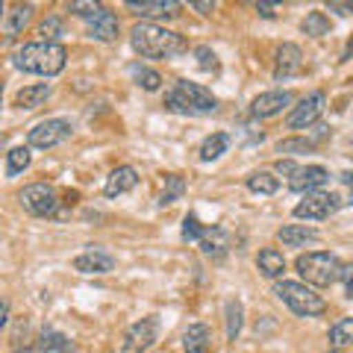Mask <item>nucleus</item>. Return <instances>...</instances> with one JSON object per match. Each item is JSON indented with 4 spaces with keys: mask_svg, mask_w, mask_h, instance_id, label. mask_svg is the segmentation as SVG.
<instances>
[{
    "mask_svg": "<svg viewBox=\"0 0 353 353\" xmlns=\"http://www.w3.org/2000/svg\"><path fill=\"white\" fill-rule=\"evenodd\" d=\"M130 44L145 59H174L185 53V39L180 32L150 24V21H141V24L130 30Z\"/></svg>",
    "mask_w": 353,
    "mask_h": 353,
    "instance_id": "nucleus-1",
    "label": "nucleus"
},
{
    "mask_svg": "<svg viewBox=\"0 0 353 353\" xmlns=\"http://www.w3.org/2000/svg\"><path fill=\"white\" fill-rule=\"evenodd\" d=\"M15 68L27 71V74H41V77H57L65 71V62H68V50L62 48L59 41H30L24 44L15 57Z\"/></svg>",
    "mask_w": 353,
    "mask_h": 353,
    "instance_id": "nucleus-2",
    "label": "nucleus"
},
{
    "mask_svg": "<svg viewBox=\"0 0 353 353\" xmlns=\"http://www.w3.org/2000/svg\"><path fill=\"white\" fill-rule=\"evenodd\" d=\"M165 106L176 115H189V118H201V115H212L218 109L215 94L209 92L201 83H189V80H176L174 88L165 94Z\"/></svg>",
    "mask_w": 353,
    "mask_h": 353,
    "instance_id": "nucleus-3",
    "label": "nucleus"
},
{
    "mask_svg": "<svg viewBox=\"0 0 353 353\" xmlns=\"http://www.w3.org/2000/svg\"><path fill=\"white\" fill-rule=\"evenodd\" d=\"M294 268L303 277V283L312 285V289H330V285L341 277V262H339L336 253H330V250L301 253L294 262Z\"/></svg>",
    "mask_w": 353,
    "mask_h": 353,
    "instance_id": "nucleus-4",
    "label": "nucleus"
},
{
    "mask_svg": "<svg viewBox=\"0 0 353 353\" xmlns=\"http://www.w3.org/2000/svg\"><path fill=\"white\" fill-rule=\"evenodd\" d=\"M274 294L292 309L294 315L301 318H315V315H324L327 312V301L318 294L312 285L306 283H294V280H283L274 285Z\"/></svg>",
    "mask_w": 353,
    "mask_h": 353,
    "instance_id": "nucleus-5",
    "label": "nucleus"
},
{
    "mask_svg": "<svg viewBox=\"0 0 353 353\" xmlns=\"http://www.w3.org/2000/svg\"><path fill=\"white\" fill-rule=\"evenodd\" d=\"M71 130H74V124L68 118H48V121H39V124L30 130L27 141H30V148L50 150V148L62 145V141L71 136Z\"/></svg>",
    "mask_w": 353,
    "mask_h": 353,
    "instance_id": "nucleus-6",
    "label": "nucleus"
},
{
    "mask_svg": "<svg viewBox=\"0 0 353 353\" xmlns=\"http://www.w3.org/2000/svg\"><path fill=\"white\" fill-rule=\"evenodd\" d=\"M18 201L30 215H39V218H50V215H57V209H59L57 189H50V185H44V183L27 185V189L18 194Z\"/></svg>",
    "mask_w": 353,
    "mask_h": 353,
    "instance_id": "nucleus-7",
    "label": "nucleus"
},
{
    "mask_svg": "<svg viewBox=\"0 0 353 353\" xmlns=\"http://www.w3.org/2000/svg\"><path fill=\"white\" fill-rule=\"evenodd\" d=\"M341 206L339 194L333 192H312L303 194V201L294 206V218H306V221H324Z\"/></svg>",
    "mask_w": 353,
    "mask_h": 353,
    "instance_id": "nucleus-8",
    "label": "nucleus"
},
{
    "mask_svg": "<svg viewBox=\"0 0 353 353\" xmlns=\"http://www.w3.org/2000/svg\"><path fill=\"white\" fill-rule=\"evenodd\" d=\"M159 336V321L157 318H141L130 330L124 341H121V353H148L153 347V341Z\"/></svg>",
    "mask_w": 353,
    "mask_h": 353,
    "instance_id": "nucleus-9",
    "label": "nucleus"
},
{
    "mask_svg": "<svg viewBox=\"0 0 353 353\" xmlns=\"http://www.w3.org/2000/svg\"><path fill=\"white\" fill-rule=\"evenodd\" d=\"M324 103H327V97L324 92H312V94H306L301 103H297L289 118H285V124H289V130H303V127H312L318 118H321L324 112Z\"/></svg>",
    "mask_w": 353,
    "mask_h": 353,
    "instance_id": "nucleus-10",
    "label": "nucleus"
},
{
    "mask_svg": "<svg viewBox=\"0 0 353 353\" xmlns=\"http://www.w3.org/2000/svg\"><path fill=\"white\" fill-rule=\"evenodd\" d=\"M301 68H303L301 48L292 41H283L277 48V53H274V77H277V80H289V77L301 74Z\"/></svg>",
    "mask_w": 353,
    "mask_h": 353,
    "instance_id": "nucleus-11",
    "label": "nucleus"
},
{
    "mask_svg": "<svg viewBox=\"0 0 353 353\" xmlns=\"http://www.w3.org/2000/svg\"><path fill=\"white\" fill-rule=\"evenodd\" d=\"M330 180V171L324 165H306V168H297L294 176H289V189L297 194H312Z\"/></svg>",
    "mask_w": 353,
    "mask_h": 353,
    "instance_id": "nucleus-12",
    "label": "nucleus"
},
{
    "mask_svg": "<svg viewBox=\"0 0 353 353\" xmlns=\"http://www.w3.org/2000/svg\"><path fill=\"white\" fill-rule=\"evenodd\" d=\"M127 9L141 18H174L180 12L176 0H127Z\"/></svg>",
    "mask_w": 353,
    "mask_h": 353,
    "instance_id": "nucleus-13",
    "label": "nucleus"
},
{
    "mask_svg": "<svg viewBox=\"0 0 353 353\" xmlns=\"http://www.w3.org/2000/svg\"><path fill=\"white\" fill-rule=\"evenodd\" d=\"M289 103H292V94L289 92H265L259 97H253L250 112L256 115V118H271V115H280Z\"/></svg>",
    "mask_w": 353,
    "mask_h": 353,
    "instance_id": "nucleus-14",
    "label": "nucleus"
},
{
    "mask_svg": "<svg viewBox=\"0 0 353 353\" xmlns=\"http://www.w3.org/2000/svg\"><path fill=\"white\" fill-rule=\"evenodd\" d=\"M74 268L80 274H109L115 268V259L97 248H88L85 253H80V256L74 259Z\"/></svg>",
    "mask_w": 353,
    "mask_h": 353,
    "instance_id": "nucleus-15",
    "label": "nucleus"
},
{
    "mask_svg": "<svg viewBox=\"0 0 353 353\" xmlns=\"http://www.w3.org/2000/svg\"><path fill=\"white\" fill-rule=\"evenodd\" d=\"M139 185V174L136 168H130V165H121V168H115L112 174L106 176V185H103V194L106 197H121L132 192Z\"/></svg>",
    "mask_w": 353,
    "mask_h": 353,
    "instance_id": "nucleus-16",
    "label": "nucleus"
},
{
    "mask_svg": "<svg viewBox=\"0 0 353 353\" xmlns=\"http://www.w3.org/2000/svg\"><path fill=\"white\" fill-rule=\"evenodd\" d=\"M118 30H121L118 15L109 12L106 6H103L92 21H88V36L97 39V41H115V39H118Z\"/></svg>",
    "mask_w": 353,
    "mask_h": 353,
    "instance_id": "nucleus-17",
    "label": "nucleus"
},
{
    "mask_svg": "<svg viewBox=\"0 0 353 353\" xmlns=\"http://www.w3.org/2000/svg\"><path fill=\"white\" fill-rule=\"evenodd\" d=\"M197 245H201L203 256H209V259H224L227 250H230V236L221 227H212V230L206 227V233H203V239L197 241Z\"/></svg>",
    "mask_w": 353,
    "mask_h": 353,
    "instance_id": "nucleus-18",
    "label": "nucleus"
},
{
    "mask_svg": "<svg viewBox=\"0 0 353 353\" xmlns=\"http://www.w3.org/2000/svg\"><path fill=\"white\" fill-rule=\"evenodd\" d=\"M32 18V3H21V6H12L9 12L3 15V36L6 39H15L24 32V27L30 24Z\"/></svg>",
    "mask_w": 353,
    "mask_h": 353,
    "instance_id": "nucleus-19",
    "label": "nucleus"
},
{
    "mask_svg": "<svg viewBox=\"0 0 353 353\" xmlns=\"http://www.w3.org/2000/svg\"><path fill=\"white\" fill-rule=\"evenodd\" d=\"M256 268L262 271V277L277 280V277H283V271H285V259H283L280 250L265 248V250H259V256H256Z\"/></svg>",
    "mask_w": 353,
    "mask_h": 353,
    "instance_id": "nucleus-20",
    "label": "nucleus"
},
{
    "mask_svg": "<svg viewBox=\"0 0 353 353\" xmlns=\"http://www.w3.org/2000/svg\"><path fill=\"white\" fill-rule=\"evenodd\" d=\"M209 341H212V336H209V327L206 324H192L183 333V350L185 353H206Z\"/></svg>",
    "mask_w": 353,
    "mask_h": 353,
    "instance_id": "nucleus-21",
    "label": "nucleus"
},
{
    "mask_svg": "<svg viewBox=\"0 0 353 353\" xmlns=\"http://www.w3.org/2000/svg\"><path fill=\"white\" fill-rule=\"evenodd\" d=\"M39 350L41 353H74L77 345L65 333H59V330H44L39 339Z\"/></svg>",
    "mask_w": 353,
    "mask_h": 353,
    "instance_id": "nucleus-22",
    "label": "nucleus"
},
{
    "mask_svg": "<svg viewBox=\"0 0 353 353\" xmlns=\"http://www.w3.org/2000/svg\"><path fill=\"white\" fill-rule=\"evenodd\" d=\"M50 97V85L48 83H39V85H27V88H21V92L15 94V106L18 109H36L41 106L44 101Z\"/></svg>",
    "mask_w": 353,
    "mask_h": 353,
    "instance_id": "nucleus-23",
    "label": "nucleus"
},
{
    "mask_svg": "<svg viewBox=\"0 0 353 353\" xmlns=\"http://www.w3.org/2000/svg\"><path fill=\"white\" fill-rule=\"evenodd\" d=\"M277 239L283 241L285 248H301V245H306V241H315V239H318V233H315L312 227H303V224H289V227H283V230H280Z\"/></svg>",
    "mask_w": 353,
    "mask_h": 353,
    "instance_id": "nucleus-24",
    "label": "nucleus"
},
{
    "mask_svg": "<svg viewBox=\"0 0 353 353\" xmlns=\"http://www.w3.org/2000/svg\"><path fill=\"white\" fill-rule=\"evenodd\" d=\"M230 148V136L227 132H212V136H206L203 139V145H201V162H215L221 153H227Z\"/></svg>",
    "mask_w": 353,
    "mask_h": 353,
    "instance_id": "nucleus-25",
    "label": "nucleus"
},
{
    "mask_svg": "<svg viewBox=\"0 0 353 353\" xmlns=\"http://www.w3.org/2000/svg\"><path fill=\"white\" fill-rule=\"evenodd\" d=\"M245 185H248L253 194H274V192L280 189V180L271 171H253L248 180H245Z\"/></svg>",
    "mask_w": 353,
    "mask_h": 353,
    "instance_id": "nucleus-26",
    "label": "nucleus"
},
{
    "mask_svg": "<svg viewBox=\"0 0 353 353\" xmlns=\"http://www.w3.org/2000/svg\"><path fill=\"white\" fill-rule=\"evenodd\" d=\"M185 192V180L180 174H168L165 176V185H162V194H159V206H171L183 197Z\"/></svg>",
    "mask_w": 353,
    "mask_h": 353,
    "instance_id": "nucleus-27",
    "label": "nucleus"
},
{
    "mask_svg": "<svg viewBox=\"0 0 353 353\" xmlns=\"http://www.w3.org/2000/svg\"><path fill=\"white\" fill-rule=\"evenodd\" d=\"M30 168V148L18 145L6 153V176H18L21 171Z\"/></svg>",
    "mask_w": 353,
    "mask_h": 353,
    "instance_id": "nucleus-28",
    "label": "nucleus"
},
{
    "mask_svg": "<svg viewBox=\"0 0 353 353\" xmlns=\"http://www.w3.org/2000/svg\"><path fill=\"white\" fill-rule=\"evenodd\" d=\"M330 345L333 347H347L353 345V318H341L330 327Z\"/></svg>",
    "mask_w": 353,
    "mask_h": 353,
    "instance_id": "nucleus-29",
    "label": "nucleus"
},
{
    "mask_svg": "<svg viewBox=\"0 0 353 353\" xmlns=\"http://www.w3.org/2000/svg\"><path fill=\"white\" fill-rule=\"evenodd\" d=\"M130 74H132V80H136L141 88H145V92H157V88L162 85V77H159V71L148 68V65H132Z\"/></svg>",
    "mask_w": 353,
    "mask_h": 353,
    "instance_id": "nucleus-30",
    "label": "nucleus"
},
{
    "mask_svg": "<svg viewBox=\"0 0 353 353\" xmlns=\"http://www.w3.org/2000/svg\"><path fill=\"white\" fill-rule=\"evenodd\" d=\"M241 318H245V306L241 301H230L227 303V339L236 341L241 333Z\"/></svg>",
    "mask_w": 353,
    "mask_h": 353,
    "instance_id": "nucleus-31",
    "label": "nucleus"
},
{
    "mask_svg": "<svg viewBox=\"0 0 353 353\" xmlns=\"http://www.w3.org/2000/svg\"><path fill=\"white\" fill-rule=\"evenodd\" d=\"M303 32L306 36H312V39H321V36H327L330 32V18L324 15V12H309L306 18H303Z\"/></svg>",
    "mask_w": 353,
    "mask_h": 353,
    "instance_id": "nucleus-32",
    "label": "nucleus"
},
{
    "mask_svg": "<svg viewBox=\"0 0 353 353\" xmlns=\"http://www.w3.org/2000/svg\"><path fill=\"white\" fill-rule=\"evenodd\" d=\"M206 233V227L201 224V218H197L194 212H189L183 218V241H201Z\"/></svg>",
    "mask_w": 353,
    "mask_h": 353,
    "instance_id": "nucleus-33",
    "label": "nucleus"
},
{
    "mask_svg": "<svg viewBox=\"0 0 353 353\" xmlns=\"http://www.w3.org/2000/svg\"><path fill=\"white\" fill-rule=\"evenodd\" d=\"M194 59H197V68L201 71H218V57L212 53V48H206V44L194 48Z\"/></svg>",
    "mask_w": 353,
    "mask_h": 353,
    "instance_id": "nucleus-34",
    "label": "nucleus"
},
{
    "mask_svg": "<svg viewBox=\"0 0 353 353\" xmlns=\"http://www.w3.org/2000/svg\"><path fill=\"white\" fill-rule=\"evenodd\" d=\"M312 148L315 145L309 139H285V141H280V145H277L280 153H309Z\"/></svg>",
    "mask_w": 353,
    "mask_h": 353,
    "instance_id": "nucleus-35",
    "label": "nucleus"
},
{
    "mask_svg": "<svg viewBox=\"0 0 353 353\" xmlns=\"http://www.w3.org/2000/svg\"><path fill=\"white\" fill-rule=\"evenodd\" d=\"M39 36H44V41H57V36H62V21H59L57 15H50V18L39 27Z\"/></svg>",
    "mask_w": 353,
    "mask_h": 353,
    "instance_id": "nucleus-36",
    "label": "nucleus"
},
{
    "mask_svg": "<svg viewBox=\"0 0 353 353\" xmlns=\"http://www.w3.org/2000/svg\"><path fill=\"white\" fill-rule=\"evenodd\" d=\"M68 9H71V12H74L77 18H85V21H92L97 12H101L103 6H101V3H80V0H77V3H71Z\"/></svg>",
    "mask_w": 353,
    "mask_h": 353,
    "instance_id": "nucleus-37",
    "label": "nucleus"
},
{
    "mask_svg": "<svg viewBox=\"0 0 353 353\" xmlns=\"http://www.w3.org/2000/svg\"><path fill=\"white\" fill-rule=\"evenodd\" d=\"M341 283H345V294L353 301V265H341Z\"/></svg>",
    "mask_w": 353,
    "mask_h": 353,
    "instance_id": "nucleus-38",
    "label": "nucleus"
},
{
    "mask_svg": "<svg viewBox=\"0 0 353 353\" xmlns=\"http://www.w3.org/2000/svg\"><path fill=\"white\" fill-rule=\"evenodd\" d=\"M277 171H280V174H285V176H294L297 165H294V162H289V159H280V162H277Z\"/></svg>",
    "mask_w": 353,
    "mask_h": 353,
    "instance_id": "nucleus-39",
    "label": "nucleus"
},
{
    "mask_svg": "<svg viewBox=\"0 0 353 353\" xmlns=\"http://www.w3.org/2000/svg\"><path fill=\"white\" fill-rule=\"evenodd\" d=\"M192 6H194L201 15H212V12H215V3H206V0H194Z\"/></svg>",
    "mask_w": 353,
    "mask_h": 353,
    "instance_id": "nucleus-40",
    "label": "nucleus"
},
{
    "mask_svg": "<svg viewBox=\"0 0 353 353\" xmlns=\"http://www.w3.org/2000/svg\"><path fill=\"white\" fill-rule=\"evenodd\" d=\"M330 9H333V12H341V15H353V0L350 3H330Z\"/></svg>",
    "mask_w": 353,
    "mask_h": 353,
    "instance_id": "nucleus-41",
    "label": "nucleus"
},
{
    "mask_svg": "<svg viewBox=\"0 0 353 353\" xmlns=\"http://www.w3.org/2000/svg\"><path fill=\"white\" fill-rule=\"evenodd\" d=\"M341 183H345L347 189H350V197H347V203H353V171H345V174H341Z\"/></svg>",
    "mask_w": 353,
    "mask_h": 353,
    "instance_id": "nucleus-42",
    "label": "nucleus"
},
{
    "mask_svg": "<svg viewBox=\"0 0 353 353\" xmlns=\"http://www.w3.org/2000/svg\"><path fill=\"white\" fill-rule=\"evenodd\" d=\"M256 12H259L262 18H274V6H271V3H256Z\"/></svg>",
    "mask_w": 353,
    "mask_h": 353,
    "instance_id": "nucleus-43",
    "label": "nucleus"
},
{
    "mask_svg": "<svg viewBox=\"0 0 353 353\" xmlns=\"http://www.w3.org/2000/svg\"><path fill=\"white\" fill-rule=\"evenodd\" d=\"M9 321V303L3 301V309H0V324H6Z\"/></svg>",
    "mask_w": 353,
    "mask_h": 353,
    "instance_id": "nucleus-44",
    "label": "nucleus"
},
{
    "mask_svg": "<svg viewBox=\"0 0 353 353\" xmlns=\"http://www.w3.org/2000/svg\"><path fill=\"white\" fill-rule=\"evenodd\" d=\"M350 53H353V39L347 41V48H345V53H341V59H350Z\"/></svg>",
    "mask_w": 353,
    "mask_h": 353,
    "instance_id": "nucleus-45",
    "label": "nucleus"
}]
</instances>
